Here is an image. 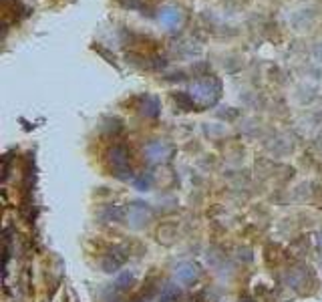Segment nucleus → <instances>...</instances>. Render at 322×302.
<instances>
[{"label": "nucleus", "instance_id": "obj_1", "mask_svg": "<svg viewBox=\"0 0 322 302\" xmlns=\"http://www.w3.org/2000/svg\"><path fill=\"white\" fill-rule=\"evenodd\" d=\"M125 220L131 228H141L151 220V210L145 204H131L125 210Z\"/></svg>", "mask_w": 322, "mask_h": 302}, {"label": "nucleus", "instance_id": "obj_2", "mask_svg": "<svg viewBox=\"0 0 322 302\" xmlns=\"http://www.w3.org/2000/svg\"><path fill=\"white\" fill-rule=\"evenodd\" d=\"M197 266H193V264H190V262H183V264H179L177 268H175V280L179 282V284H190V282H193L195 278H197Z\"/></svg>", "mask_w": 322, "mask_h": 302}, {"label": "nucleus", "instance_id": "obj_3", "mask_svg": "<svg viewBox=\"0 0 322 302\" xmlns=\"http://www.w3.org/2000/svg\"><path fill=\"white\" fill-rule=\"evenodd\" d=\"M125 260H127V256L123 254L121 250H117V248H115V250L111 252V254H109V256L103 260V268H105L107 272H115L117 268H119V266H121Z\"/></svg>", "mask_w": 322, "mask_h": 302}, {"label": "nucleus", "instance_id": "obj_4", "mask_svg": "<svg viewBox=\"0 0 322 302\" xmlns=\"http://www.w3.org/2000/svg\"><path fill=\"white\" fill-rule=\"evenodd\" d=\"M147 153H149V159H153V161H161V159H165V149H163L161 145L149 147V149H147Z\"/></svg>", "mask_w": 322, "mask_h": 302}, {"label": "nucleus", "instance_id": "obj_5", "mask_svg": "<svg viewBox=\"0 0 322 302\" xmlns=\"http://www.w3.org/2000/svg\"><path fill=\"white\" fill-rule=\"evenodd\" d=\"M111 155H113V163H115V167H123V165L127 163V153H125L123 149H115Z\"/></svg>", "mask_w": 322, "mask_h": 302}, {"label": "nucleus", "instance_id": "obj_6", "mask_svg": "<svg viewBox=\"0 0 322 302\" xmlns=\"http://www.w3.org/2000/svg\"><path fill=\"white\" fill-rule=\"evenodd\" d=\"M179 292H181V290L175 286L173 282H167L165 286H163V292H161V294H163V296H167V298H177V296H179Z\"/></svg>", "mask_w": 322, "mask_h": 302}, {"label": "nucleus", "instance_id": "obj_7", "mask_svg": "<svg viewBox=\"0 0 322 302\" xmlns=\"http://www.w3.org/2000/svg\"><path fill=\"white\" fill-rule=\"evenodd\" d=\"M133 183H135V188H137V190H143V192H145V190H149V186H151V177H149V175H147V177L141 175V177L135 179Z\"/></svg>", "mask_w": 322, "mask_h": 302}, {"label": "nucleus", "instance_id": "obj_8", "mask_svg": "<svg viewBox=\"0 0 322 302\" xmlns=\"http://www.w3.org/2000/svg\"><path fill=\"white\" fill-rule=\"evenodd\" d=\"M127 282H131V274L129 272H123L121 276H119V280H117V284L123 288V284H127Z\"/></svg>", "mask_w": 322, "mask_h": 302}, {"label": "nucleus", "instance_id": "obj_9", "mask_svg": "<svg viewBox=\"0 0 322 302\" xmlns=\"http://www.w3.org/2000/svg\"><path fill=\"white\" fill-rule=\"evenodd\" d=\"M169 300H172V298H167V296H163V294H161V296H159L155 302H169Z\"/></svg>", "mask_w": 322, "mask_h": 302}, {"label": "nucleus", "instance_id": "obj_10", "mask_svg": "<svg viewBox=\"0 0 322 302\" xmlns=\"http://www.w3.org/2000/svg\"><path fill=\"white\" fill-rule=\"evenodd\" d=\"M135 302H149L147 298H139V300H135Z\"/></svg>", "mask_w": 322, "mask_h": 302}, {"label": "nucleus", "instance_id": "obj_11", "mask_svg": "<svg viewBox=\"0 0 322 302\" xmlns=\"http://www.w3.org/2000/svg\"><path fill=\"white\" fill-rule=\"evenodd\" d=\"M320 244H322V234H320Z\"/></svg>", "mask_w": 322, "mask_h": 302}]
</instances>
